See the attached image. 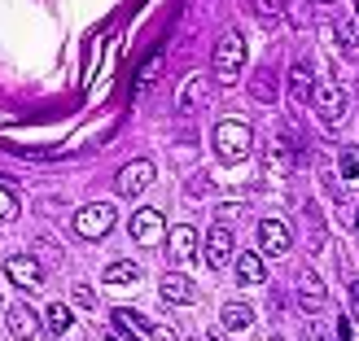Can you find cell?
<instances>
[{"label": "cell", "mask_w": 359, "mask_h": 341, "mask_svg": "<svg viewBox=\"0 0 359 341\" xmlns=\"http://www.w3.org/2000/svg\"><path fill=\"white\" fill-rule=\"evenodd\" d=\"M210 149L219 162H241V158L255 153V132H250V123L241 118H224V123H215V132H210Z\"/></svg>", "instance_id": "6da1fadb"}, {"label": "cell", "mask_w": 359, "mask_h": 341, "mask_svg": "<svg viewBox=\"0 0 359 341\" xmlns=\"http://www.w3.org/2000/svg\"><path fill=\"white\" fill-rule=\"evenodd\" d=\"M245 70V35L241 31H224L215 40V83L219 88H237Z\"/></svg>", "instance_id": "7a4b0ae2"}, {"label": "cell", "mask_w": 359, "mask_h": 341, "mask_svg": "<svg viewBox=\"0 0 359 341\" xmlns=\"http://www.w3.org/2000/svg\"><path fill=\"white\" fill-rule=\"evenodd\" d=\"M70 228H75L79 241H101V237H110V228H114V206H110V202H88V206L75 210Z\"/></svg>", "instance_id": "3957f363"}, {"label": "cell", "mask_w": 359, "mask_h": 341, "mask_svg": "<svg viewBox=\"0 0 359 341\" xmlns=\"http://www.w3.org/2000/svg\"><path fill=\"white\" fill-rule=\"evenodd\" d=\"M307 105H311V110L325 118V123H342V118H346V97H342V88H337L333 79H316Z\"/></svg>", "instance_id": "277c9868"}, {"label": "cell", "mask_w": 359, "mask_h": 341, "mask_svg": "<svg viewBox=\"0 0 359 341\" xmlns=\"http://www.w3.org/2000/svg\"><path fill=\"white\" fill-rule=\"evenodd\" d=\"M294 249V228L285 219H263L259 223V254L263 258H285Z\"/></svg>", "instance_id": "5b68a950"}, {"label": "cell", "mask_w": 359, "mask_h": 341, "mask_svg": "<svg viewBox=\"0 0 359 341\" xmlns=\"http://www.w3.org/2000/svg\"><path fill=\"white\" fill-rule=\"evenodd\" d=\"M5 276L18 284V289H27V293L40 289V284L48 280V276H44V263L35 258V254H9V258H5Z\"/></svg>", "instance_id": "8992f818"}, {"label": "cell", "mask_w": 359, "mask_h": 341, "mask_svg": "<svg viewBox=\"0 0 359 341\" xmlns=\"http://www.w3.org/2000/svg\"><path fill=\"white\" fill-rule=\"evenodd\" d=\"M154 175H158V167L149 162V158H136V162H128V167L114 175V188H118L123 197H140V193L154 184Z\"/></svg>", "instance_id": "52a82bcc"}, {"label": "cell", "mask_w": 359, "mask_h": 341, "mask_svg": "<svg viewBox=\"0 0 359 341\" xmlns=\"http://www.w3.org/2000/svg\"><path fill=\"white\" fill-rule=\"evenodd\" d=\"M128 228H132V241H136V245H158V241H167V219H163V210H154V206L136 210Z\"/></svg>", "instance_id": "ba28073f"}, {"label": "cell", "mask_w": 359, "mask_h": 341, "mask_svg": "<svg viewBox=\"0 0 359 341\" xmlns=\"http://www.w3.org/2000/svg\"><path fill=\"white\" fill-rule=\"evenodd\" d=\"M232 258V228L228 223H210V232H206V241H202V263L210 267H224Z\"/></svg>", "instance_id": "9c48e42d"}, {"label": "cell", "mask_w": 359, "mask_h": 341, "mask_svg": "<svg viewBox=\"0 0 359 341\" xmlns=\"http://www.w3.org/2000/svg\"><path fill=\"white\" fill-rule=\"evenodd\" d=\"M5 328L13 341H31L35 333H40V315H35L27 302H9L5 307Z\"/></svg>", "instance_id": "30bf717a"}, {"label": "cell", "mask_w": 359, "mask_h": 341, "mask_svg": "<svg viewBox=\"0 0 359 341\" xmlns=\"http://www.w3.org/2000/svg\"><path fill=\"white\" fill-rule=\"evenodd\" d=\"M298 302H302V311H307V315H320V311H325V302H329L325 280H320L311 267H302V272H298Z\"/></svg>", "instance_id": "8fae6325"}, {"label": "cell", "mask_w": 359, "mask_h": 341, "mask_svg": "<svg viewBox=\"0 0 359 341\" xmlns=\"http://www.w3.org/2000/svg\"><path fill=\"white\" fill-rule=\"evenodd\" d=\"M206 101H210V79H206V75H193V79L184 83V92H180L175 110L184 114V118H193V114L206 110Z\"/></svg>", "instance_id": "7c38bea8"}, {"label": "cell", "mask_w": 359, "mask_h": 341, "mask_svg": "<svg viewBox=\"0 0 359 341\" xmlns=\"http://www.w3.org/2000/svg\"><path fill=\"white\" fill-rule=\"evenodd\" d=\"M193 254H197V228L180 223L171 237H167V258H171V267H184Z\"/></svg>", "instance_id": "4fadbf2b"}, {"label": "cell", "mask_w": 359, "mask_h": 341, "mask_svg": "<svg viewBox=\"0 0 359 341\" xmlns=\"http://www.w3.org/2000/svg\"><path fill=\"white\" fill-rule=\"evenodd\" d=\"M311 88H316V66L311 62H294L290 66V97L294 101H311Z\"/></svg>", "instance_id": "5bb4252c"}, {"label": "cell", "mask_w": 359, "mask_h": 341, "mask_svg": "<svg viewBox=\"0 0 359 341\" xmlns=\"http://www.w3.org/2000/svg\"><path fill=\"white\" fill-rule=\"evenodd\" d=\"M232 280H237V284H263V280H267L259 249H245V254H237V276H232Z\"/></svg>", "instance_id": "9a60e30c"}, {"label": "cell", "mask_w": 359, "mask_h": 341, "mask_svg": "<svg viewBox=\"0 0 359 341\" xmlns=\"http://www.w3.org/2000/svg\"><path fill=\"white\" fill-rule=\"evenodd\" d=\"M110 324H114L123 337H136V341H145V337H149V324H145V319H140L136 311H128V307H114V311H110Z\"/></svg>", "instance_id": "2e32d148"}, {"label": "cell", "mask_w": 359, "mask_h": 341, "mask_svg": "<svg viewBox=\"0 0 359 341\" xmlns=\"http://www.w3.org/2000/svg\"><path fill=\"white\" fill-rule=\"evenodd\" d=\"M158 289H163V298H167V302H193V298H197V284H193L184 272L163 276V284H158Z\"/></svg>", "instance_id": "e0dca14e"}, {"label": "cell", "mask_w": 359, "mask_h": 341, "mask_svg": "<svg viewBox=\"0 0 359 341\" xmlns=\"http://www.w3.org/2000/svg\"><path fill=\"white\" fill-rule=\"evenodd\" d=\"M250 324H255V311H250L245 302H228L219 311V328H228V333H245Z\"/></svg>", "instance_id": "ac0fdd59"}, {"label": "cell", "mask_w": 359, "mask_h": 341, "mask_svg": "<svg viewBox=\"0 0 359 341\" xmlns=\"http://www.w3.org/2000/svg\"><path fill=\"white\" fill-rule=\"evenodd\" d=\"M158 75H163V53H154V57L136 70V79H132V97H145L149 88L158 83Z\"/></svg>", "instance_id": "d6986e66"}, {"label": "cell", "mask_w": 359, "mask_h": 341, "mask_svg": "<svg viewBox=\"0 0 359 341\" xmlns=\"http://www.w3.org/2000/svg\"><path fill=\"white\" fill-rule=\"evenodd\" d=\"M44 324H48L53 337H66L70 328H75V315H70L66 302H53V307H44Z\"/></svg>", "instance_id": "ffe728a7"}, {"label": "cell", "mask_w": 359, "mask_h": 341, "mask_svg": "<svg viewBox=\"0 0 359 341\" xmlns=\"http://www.w3.org/2000/svg\"><path fill=\"white\" fill-rule=\"evenodd\" d=\"M267 171H272L276 179H285V175H290V171H294V153H290V149H285V140H276V145H272V149H267Z\"/></svg>", "instance_id": "44dd1931"}, {"label": "cell", "mask_w": 359, "mask_h": 341, "mask_svg": "<svg viewBox=\"0 0 359 341\" xmlns=\"http://www.w3.org/2000/svg\"><path fill=\"white\" fill-rule=\"evenodd\" d=\"M136 280H140V267L128 263V258H118V263L105 267V284H136Z\"/></svg>", "instance_id": "7402d4cb"}, {"label": "cell", "mask_w": 359, "mask_h": 341, "mask_svg": "<svg viewBox=\"0 0 359 341\" xmlns=\"http://www.w3.org/2000/svg\"><path fill=\"white\" fill-rule=\"evenodd\" d=\"M255 97L263 101V105H276V70H259V75H255Z\"/></svg>", "instance_id": "603a6c76"}, {"label": "cell", "mask_w": 359, "mask_h": 341, "mask_svg": "<svg viewBox=\"0 0 359 341\" xmlns=\"http://www.w3.org/2000/svg\"><path fill=\"white\" fill-rule=\"evenodd\" d=\"M337 40H342L346 53H359V18H346V22L337 27Z\"/></svg>", "instance_id": "cb8c5ba5"}, {"label": "cell", "mask_w": 359, "mask_h": 341, "mask_svg": "<svg viewBox=\"0 0 359 341\" xmlns=\"http://www.w3.org/2000/svg\"><path fill=\"white\" fill-rule=\"evenodd\" d=\"M337 175L359 179V149H342V158H337Z\"/></svg>", "instance_id": "d4e9b609"}, {"label": "cell", "mask_w": 359, "mask_h": 341, "mask_svg": "<svg viewBox=\"0 0 359 341\" xmlns=\"http://www.w3.org/2000/svg\"><path fill=\"white\" fill-rule=\"evenodd\" d=\"M184 188H189V197H210V193H215V184H210V175H206V171L189 175V184H184Z\"/></svg>", "instance_id": "484cf974"}, {"label": "cell", "mask_w": 359, "mask_h": 341, "mask_svg": "<svg viewBox=\"0 0 359 341\" xmlns=\"http://www.w3.org/2000/svg\"><path fill=\"white\" fill-rule=\"evenodd\" d=\"M70 298H75V307H79V311H93V307H97L93 284H75V289H70Z\"/></svg>", "instance_id": "4316f807"}, {"label": "cell", "mask_w": 359, "mask_h": 341, "mask_svg": "<svg viewBox=\"0 0 359 341\" xmlns=\"http://www.w3.org/2000/svg\"><path fill=\"white\" fill-rule=\"evenodd\" d=\"M18 219V197L9 188H0V223H13Z\"/></svg>", "instance_id": "83f0119b"}, {"label": "cell", "mask_w": 359, "mask_h": 341, "mask_svg": "<svg viewBox=\"0 0 359 341\" xmlns=\"http://www.w3.org/2000/svg\"><path fill=\"white\" fill-rule=\"evenodd\" d=\"M149 341H180V337H175L171 324H154V328H149Z\"/></svg>", "instance_id": "f1b7e54d"}, {"label": "cell", "mask_w": 359, "mask_h": 341, "mask_svg": "<svg viewBox=\"0 0 359 341\" xmlns=\"http://www.w3.org/2000/svg\"><path fill=\"white\" fill-rule=\"evenodd\" d=\"M337 341H355V328H351V315L337 319Z\"/></svg>", "instance_id": "f546056e"}, {"label": "cell", "mask_w": 359, "mask_h": 341, "mask_svg": "<svg viewBox=\"0 0 359 341\" xmlns=\"http://www.w3.org/2000/svg\"><path fill=\"white\" fill-rule=\"evenodd\" d=\"M346 298H351V311H355V319H359V284H351Z\"/></svg>", "instance_id": "4dcf8cb0"}, {"label": "cell", "mask_w": 359, "mask_h": 341, "mask_svg": "<svg viewBox=\"0 0 359 341\" xmlns=\"http://www.w3.org/2000/svg\"><path fill=\"white\" fill-rule=\"evenodd\" d=\"M259 9L263 13H276V0H259Z\"/></svg>", "instance_id": "1f68e13d"}, {"label": "cell", "mask_w": 359, "mask_h": 341, "mask_svg": "<svg viewBox=\"0 0 359 341\" xmlns=\"http://www.w3.org/2000/svg\"><path fill=\"white\" fill-rule=\"evenodd\" d=\"M206 341H224V333H215V328H210V333H206Z\"/></svg>", "instance_id": "d6a6232c"}, {"label": "cell", "mask_w": 359, "mask_h": 341, "mask_svg": "<svg viewBox=\"0 0 359 341\" xmlns=\"http://www.w3.org/2000/svg\"><path fill=\"white\" fill-rule=\"evenodd\" d=\"M355 241H359V210H355Z\"/></svg>", "instance_id": "836d02e7"}, {"label": "cell", "mask_w": 359, "mask_h": 341, "mask_svg": "<svg viewBox=\"0 0 359 341\" xmlns=\"http://www.w3.org/2000/svg\"><path fill=\"white\" fill-rule=\"evenodd\" d=\"M311 5H333V0H311Z\"/></svg>", "instance_id": "e575fe53"}, {"label": "cell", "mask_w": 359, "mask_h": 341, "mask_svg": "<svg viewBox=\"0 0 359 341\" xmlns=\"http://www.w3.org/2000/svg\"><path fill=\"white\" fill-rule=\"evenodd\" d=\"M110 341H128V337H110Z\"/></svg>", "instance_id": "d590c367"}, {"label": "cell", "mask_w": 359, "mask_h": 341, "mask_svg": "<svg viewBox=\"0 0 359 341\" xmlns=\"http://www.w3.org/2000/svg\"><path fill=\"white\" fill-rule=\"evenodd\" d=\"M355 5H359V0H355Z\"/></svg>", "instance_id": "8d00e7d4"}]
</instances>
